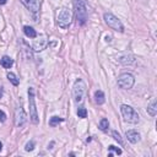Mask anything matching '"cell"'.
Wrapping results in <instances>:
<instances>
[{
  "label": "cell",
  "mask_w": 157,
  "mask_h": 157,
  "mask_svg": "<svg viewBox=\"0 0 157 157\" xmlns=\"http://www.w3.org/2000/svg\"><path fill=\"white\" fill-rule=\"evenodd\" d=\"M74 11L79 25H85L87 21V7L85 0H74Z\"/></svg>",
  "instance_id": "6da1fadb"
},
{
  "label": "cell",
  "mask_w": 157,
  "mask_h": 157,
  "mask_svg": "<svg viewBox=\"0 0 157 157\" xmlns=\"http://www.w3.org/2000/svg\"><path fill=\"white\" fill-rule=\"evenodd\" d=\"M71 20H72V14L68 7H63L60 9V11L58 13L57 16V24L60 28H68L71 25Z\"/></svg>",
  "instance_id": "7a4b0ae2"
},
{
  "label": "cell",
  "mask_w": 157,
  "mask_h": 157,
  "mask_svg": "<svg viewBox=\"0 0 157 157\" xmlns=\"http://www.w3.org/2000/svg\"><path fill=\"white\" fill-rule=\"evenodd\" d=\"M120 112H122V116H123L124 120L127 123H133V124L139 123L140 117L133 107L127 106V104H123V106L120 107Z\"/></svg>",
  "instance_id": "3957f363"
},
{
  "label": "cell",
  "mask_w": 157,
  "mask_h": 157,
  "mask_svg": "<svg viewBox=\"0 0 157 157\" xmlns=\"http://www.w3.org/2000/svg\"><path fill=\"white\" fill-rule=\"evenodd\" d=\"M28 106H29V118L33 124H38V113L36 108V100H35V90L33 87L28 88Z\"/></svg>",
  "instance_id": "277c9868"
},
{
  "label": "cell",
  "mask_w": 157,
  "mask_h": 157,
  "mask_svg": "<svg viewBox=\"0 0 157 157\" xmlns=\"http://www.w3.org/2000/svg\"><path fill=\"white\" fill-rule=\"evenodd\" d=\"M86 93V85L81 79L76 80V82L74 83V87H72V97L76 103L82 102L83 97H85Z\"/></svg>",
  "instance_id": "5b68a950"
},
{
  "label": "cell",
  "mask_w": 157,
  "mask_h": 157,
  "mask_svg": "<svg viewBox=\"0 0 157 157\" xmlns=\"http://www.w3.org/2000/svg\"><path fill=\"white\" fill-rule=\"evenodd\" d=\"M104 22H106L111 28L118 31V32H124L123 24L120 22V20L117 16H114L113 14H109V13L104 14Z\"/></svg>",
  "instance_id": "8992f818"
},
{
  "label": "cell",
  "mask_w": 157,
  "mask_h": 157,
  "mask_svg": "<svg viewBox=\"0 0 157 157\" xmlns=\"http://www.w3.org/2000/svg\"><path fill=\"white\" fill-rule=\"evenodd\" d=\"M134 82H135V79L131 74H122L118 79V86L124 90H129L134 86Z\"/></svg>",
  "instance_id": "52a82bcc"
},
{
  "label": "cell",
  "mask_w": 157,
  "mask_h": 157,
  "mask_svg": "<svg viewBox=\"0 0 157 157\" xmlns=\"http://www.w3.org/2000/svg\"><path fill=\"white\" fill-rule=\"evenodd\" d=\"M27 122V116H26V112L22 107H17L15 111V125L17 128L24 127Z\"/></svg>",
  "instance_id": "ba28073f"
},
{
  "label": "cell",
  "mask_w": 157,
  "mask_h": 157,
  "mask_svg": "<svg viewBox=\"0 0 157 157\" xmlns=\"http://www.w3.org/2000/svg\"><path fill=\"white\" fill-rule=\"evenodd\" d=\"M20 1L35 16L38 14V11H39V1L38 0H20Z\"/></svg>",
  "instance_id": "9c48e42d"
},
{
  "label": "cell",
  "mask_w": 157,
  "mask_h": 157,
  "mask_svg": "<svg viewBox=\"0 0 157 157\" xmlns=\"http://www.w3.org/2000/svg\"><path fill=\"white\" fill-rule=\"evenodd\" d=\"M47 46H48V39H47L46 37H43V38H39V39L35 41L33 44H32V48H33L36 52H41V50L46 49Z\"/></svg>",
  "instance_id": "30bf717a"
},
{
  "label": "cell",
  "mask_w": 157,
  "mask_h": 157,
  "mask_svg": "<svg viewBox=\"0 0 157 157\" xmlns=\"http://www.w3.org/2000/svg\"><path fill=\"white\" fill-rule=\"evenodd\" d=\"M125 136H127V139H128L131 144H136V142L140 141V134H139L136 130H129V131H127Z\"/></svg>",
  "instance_id": "8fae6325"
},
{
  "label": "cell",
  "mask_w": 157,
  "mask_h": 157,
  "mask_svg": "<svg viewBox=\"0 0 157 157\" xmlns=\"http://www.w3.org/2000/svg\"><path fill=\"white\" fill-rule=\"evenodd\" d=\"M0 64H1V66L5 68V69H10L14 64V60L7 55H4L1 59H0Z\"/></svg>",
  "instance_id": "7c38bea8"
},
{
  "label": "cell",
  "mask_w": 157,
  "mask_h": 157,
  "mask_svg": "<svg viewBox=\"0 0 157 157\" xmlns=\"http://www.w3.org/2000/svg\"><path fill=\"white\" fill-rule=\"evenodd\" d=\"M147 113L150 114L151 117H155L156 114H157V102H156L155 98L150 102V104L147 106Z\"/></svg>",
  "instance_id": "4fadbf2b"
},
{
  "label": "cell",
  "mask_w": 157,
  "mask_h": 157,
  "mask_svg": "<svg viewBox=\"0 0 157 157\" xmlns=\"http://www.w3.org/2000/svg\"><path fill=\"white\" fill-rule=\"evenodd\" d=\"M104 101H106V97H104V93H103L101 90L96 91V92H95V102H96L97 104H103V103H104Z\"/></svg>",
  "instance_id": "5bb4252c"
},
{
  "label": "cell",
  "mask_w": 157,
  "mask_h": 157,
  "mask_svg": "<svg viewBox=\"0 0 157 157\" xmlns=\"http://www.w3.org/2000/svg\"><path fill=\"white\" fill-rule=\"evenodd\" d=\"M24 32H25V35L28 38H36L37 37V32H36V31L32 27H29V26H25L24 27Z\"/></svg>",
  "instance_id": "9a60e30c"
},
{
  "label": "cell",
  "mask_w": 157,
  "mask_h": 157,
  "mask_svg": "<svg viewBox=\"0 0 157 157\" xmlns=\"http://www.w3.org/2000/svg\"><path fill=\"white\" fill-rule=\"evenodd\" d=\"M120 63L124 64V65H127V64L130 65V64H133V63H135V58L131 57V55H125V57H123L120 59Z\"/></svg>",
  "instance_id": "2e32d148"
},
{
  "label": "cell",
  "mask_w": 157,
  "mask_h": 157,
  "mask_svg": "<svg viewBox=\"0 0 157 157\" xmlns=\"http://www.w3.org/2000/svg\"><path fill=\"white\" fill-rule=\"evenodd\" d=\"M108 128H109V122H108V119H106V118L101 119V122H100V129L102 131H107Z\"/></svg>",
  "instance_id": "e0dca14e"
},
{
  "label": "cell",
  "mask_w": 157,
  "mask_h": 157,
  "mask_svg": "<svg viewBox=\"0 0 157 157\" xmlns=\"http://www.w3.org/2000/svg\"><path fill=\"white\" fill-rule=\"evenodd\" d=\"M7 79H9V81L11 82L14 86L18 85V79L16 77V75L14 74V72H7Z\"/></svg>",
  "instance_id": "ac0fdd59"
},
{
  "label": "cell",
  "mask_w": 157,
  "mask_h": 157,
  "mask_svg": "<svg viewBox=\"0 0 157 157\" xmlns=\"http://www.w3.org/2000/svg\"><path fill=\"white\" fill-rule=\"evenodd\" d=\"M63 120H64V119H63V118H60V117H52L50 118V120H49V125H50V127H57V125L59 124V123H61Z\"/></svg>",
  "instance_id": "d6986e66"
},
{
  "label": "cell",
  "mask_w": 157,
  "mask_h": 157,
  "mask_svg": "<svg viewBox=\"0 0 157 157\" xmlns=\"http://www.w3.org/2000/svg\"><path fill=\"white\" fill-rule=\"evenodd\" d=\"M77 116H79V118H86L87 117V111H86V108L85 107H80L77 109Z\"/></svg>",
  "instance_id": "ffe728a7"
},
{
  "label": "cell",
  "mask_w": 157,
  "mask_h": 157,
  "mask_svg": "<svg viewBox=\"0 0 157 157\" xmlns=\"http://www.w3.org/2000/svg\"><path fill=\"white\" fill-rule=\"evenodd\" d=\"M108 150H109V151H113V152H116L117 155H122V150H120L119 147H116V146H113V145L109 146Z\"/></svg>",
  "instance_id": "44dd1931"
},
{
  "label": "cell",
  "mask_w": 157,
  "mask_h": 157,
  "mask_svg": "<svg viewBox=\"0 0 157 157\" xmlns=\"http://www.w3.org/2000/svg\"><path fill=\"white\" fill-rule=\"evenodd\" d=\"M33 149H35V142H33V141H31V142H27V144H26V147H25L26 151H32Z\"/></svg>",
  "instance_id": "7402d4cb"
},
{
  "label": "cell",
  "mask_w": 157,
  "mask_h": 157,
  "mask_svg": "<svg viewBox=\"0 0 157 157\" xmlns=\"http://www.w3.org/2000/svg\"><path fill=\"white\" fill-rule=\"evenodd\" d=\"M112 135H113V138L116 139V140H117L119 144H122V142H123V141H122V138H120V135H119V134H118L116 130H114V131L112 133Z\"/></svg>",
  "instance_id": "603a6c76"
},
{
  "label": "cell",
  "mask_w": 157,
  "mask_h": 157,
  "mask_svg": "<svg viewBox=\"0 0 157 157\" xmlns=\"http://www.w3.org/2000/svg\"><path fill=\"white\" fill-rule=\"evenodd\" d=\"M5 120H6V114H5L3 111H0V122L4 123Z\"/></svg>",
  "instance_id": "cb8c5ba5"
},
{
  "label": "cell",
  "mask_w": 157,
  "mask_h": 157,
  "mask_svg": "<svg viewBox=\"0 0 157 157\" xmlns=\"http://www.w3.org/2000/svg\"><path fill=\"white\" fill-rule=\"evenodd\" d=\"M6 1H7V0H0V5H4Z\"/></svg>",
  "instance_id": "d4e9b609"
},
{
  "label": "cell",
  "mask_w": 157,
  "mask_h": 157,
  "mask_svg": "<svg viewBox=\"0 0 157 157\" xmlns=\"http://www.w3.org/2000/svg\"><path fill=\"white\" fill-rule=\"evenodd\" d=\"M1 97H3V90L0 88V98H1Z\"/></svg>",
  "instance_id": "484cf974"
},
{
  "label": "cell",
  "mask_w": 157,
  "mask_h": 157,
  "mask_svg": "<svg viewBox=\"0 0 157 157\" xmlns=\"http://www.w3.org/2000/svg\"><path fill=\"white\" fill-rule=\"evenodd\" d=\"M106 41H107V42H111V37L107 36V37H106Z\"/></svg>",
  "instance_id": "4316f807"
},
{
  "label": "cell",
  "mask_w": 157,
  "mask_h": 157,
  "mask_svg": "<svg viewBox=\"0 0 157 157\" xmlns=\"http://www.w3.org/2000/svg\"><path fill=\"white\" fill-rule=\"evenodd\" d=\"M1 149H3V144H1V141H0V151H1Z\"/></svg>",
  "instance_id": "83f0119b"
}]
</instances>
